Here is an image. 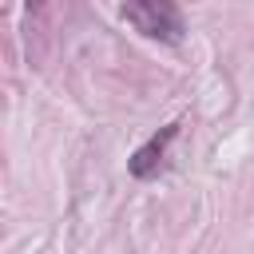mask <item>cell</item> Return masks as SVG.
Wrapping results in <instances>:
<instances>
[{"label": "cell", "instance_id": "1", "mask_svg": "<svg viewBox=\"0 0 254 254\" xmlns=\"http://www.w3.org/2000/svg\"><path fill=\"white\" fill-rule=\"evenodd\" d=\"M123 20L135 24V32H143L147 40H163V44H179L183 40V12L167 0H139V4H123Z\"/></svg>", "mask_w": 254, "mask_h": 254}, {"label": "cell", "instance_id": "2", "mask_svg": "<svg viewBox=\"0 0 254 254\" xmlns=\"http://www.w3.org/2000/svg\"><path fill=\"white\" fill-rule=\"evenodd\" d=\"M175 135H179V127H175V123H171V127H163L159 135H151V139L131 155V163H127V167H131V175H135V179H147V175L163 163V151H167V143H171Z\"/></svg>", "mask_w": 254, "mask_h": 254}]
</instances>
